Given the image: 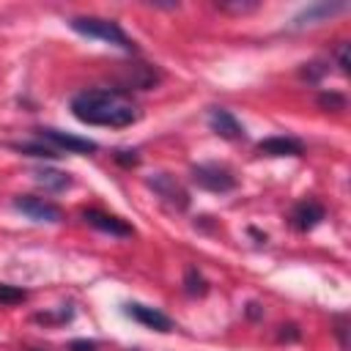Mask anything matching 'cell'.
Masks as SVG:
<instances>
[{
  "label": "cell",
  "mask_w": 351,
  "mask_h": 351,
  "mask_svg": "<svg viewBox=\"0 0 351 351\" xmlns=\"http://www.w3.org/2000/svg\"><path fill=\"white\" fill-rule=\"evenodd\" d=\"M71 115L88 126H132L140 118V107L115 88H90L71 96Z\"/></svg>",
  "instance_id": "1"
},
{
  "label": "cell",
  "mask_w": 351,
  "mask_h": 351,
  "mask_svg": "<svg viewBox=\"0 0 351 351\" xmlns=\"http://www.w3.org/2000/svg\"><path fill=\"white\" fill-rule=\"evenodd\" d=\"M69 27L85 38H96L104 44H112L123 52H137V44L126 36V30L115 22V19H104V16H71Z\"/></svg>",
  "instance_id": "2"
},
{
  "label": "cell",
  "mask_w": 351,
  "mask_h": 351,
  "mask_svg": "<svg viewBox=\"0 0 351 351\" xmlns=\"http://www.w3.org/2000/svg\"><path fill=\"white\" fill-rule=\"evenodd\" d=\"M115 82H118L115 90H121V93H126V90H151L162 82V71L154 63L129 60V63H118Z\"/></svg>",
  "instance_id": "3"
},
{
  "label": "cell",
  "mask_w": 351,
  "mask_h": 351,
  "mask_svg": "<svg viewBox=\"0 0 351 351\" xmlns=\"http://www.w3.org/2000/svg\"><path fill=\"white\" fill-rule=\"evenodd\" d=\"M189 176H192V181H195L200 189H206V192H217V195L230 192V189H236V184H239L236 176H233V170L225 167V165H219V162L192 165Z\"/></svg>",
  "instance_id": "4"
},
{
  "label": "cell",
  "mask_w": 351,
  "mask_h": 351,
  "mask_svg": "<svg viewBox=\"0 0 351 351\" xmlns=\"http://www.w3.org/2000/svg\"><path fill=\"white\" fill-rule=\"evenodd\" d=\"M14 208L22 211L27 219L33 222H47V225H58L63 222V208L47 197H36V195H19L14 197Z\"/></svg>",
  "instance_id": "5"
},
{
  "label": "cell",
  "mask_w": 351,
  "mask_h": 351,
  "mask_svg": "<svg viewBox=\"0 0 351 351\" xmlns=\"http://www.w3.org/2000/svg\"><path fill=\"white\" fill-rule=\"evenodd\" d=\"M351 5L348 3H335V0H318V3H310L304 5L293 19H291V27L293 30H304V27H315L321 22H329L332 16L337 14H346Z\"/></svg>",
  "instance_id": "6"
},
{
  "label": "cell",
  "mask_w": 351,
  "mask_h": 351,
  "mask_svg": "<svg viewBox=\"0 0 351 351\" xmlns=\"http://www.w3.org/2000/svg\"><path fill=\"white\" fill-rule=\"evenodd\" d=\"M145 184H148V186L154 189V195H156L162 203H167L170 208H176V211L189 208V192H186L170 173H154V176L145 178Z\"/></svg>",
  "instance_id": "7"
},
{
  "label": "cell",
  "mask_w": 351,
  "mask_h": 351,
  "mask_svg": "<svg viewBox=\"0 0 351 351\" xmlns=\"http://www.w3.org/2000/svg\"><path fill=\"white\" fill-rule=\"evenodd\" d=\"M36 132H38V140H47L55 151H66V154H96L99 151L96 140L77 137V134H69V132H60V129H52V126H41Z\"/></svg>",
  "instance_id": "8"
},
{
  "label": "cell",
  "mask_w": 351,
  "mask_h": 351,
  "mask_svg": "<svg viewBox=\"0 0 351 351\" xmlns=\"http://www.w3.org/2000/svg\"><path fill=\"white\" fill-rule=\"evenodd\" d=\"M126 315H132L137 324H143V326H148V329H154V332H162V335H167V332L176 329V324H173L170 315H165V313L156 310V307L140 304V302H129V304H126Z\"/></svg>",
  "instance_id": "9"
},
{
  "label": "cell",
  "mask_w": 351,
  "mask_h": 351,
  "mask_svg": "<svg viewBox=\"0 0 351 351\" xmlns=\"http://www.w3.org/2000/svg\"><path fill=\"white\" fill-rule=\"evenodd\" d=\"M82 219H85L90 228H96V230H101V233H110V236H118V239H126V236L134 233L126 219H121V217H115V214H107V211H99V208H85V211H82Z\"/></svg>",
  "instance_id": "10"
},
{
  "label": "cell",
  "mask_w": 351,
  "mask_h": 351,
  "mask_svg": "<svg viewBox=\"0 0 351 351\" xmlns=\"http://www.w3.org/2000/svg\"><path fill=\"white\" fill-rule=\"evenodd\" d=\"M208 126H211L214 134H219L225 140H244L241 121L230 110H225V107H211L208 110Z\"/></svg>",
  "instance_id": "11"
},
{
  "label": "cell",
  "mask_w": 351,
  "mask_h": 351,
  "mask_svg": "<svg viewBox=\"0 0 351 351\" xmlns=\"http://www.w3.org/2000/svg\"><path fill=\"white\" fill-rule=\"evenodd\" d=\"M326 217V208L318 203V200H302L291 208V225L302 233L313 230L315 225H321V219Z\"/></svg>",
  "instance_id": "12"
},
{
  "label": "cell",
  "mask_w": 351,
  "mask_h": 351,
  "mask_svg": "<svg viewBox=\"0 0 351 351\" xmlns=\"http://www.w3.org/2000/svg\"><path fill=\"white\" fill-rule=\"evenodd\" d=\"M261 156H302V143L296 137H266L255 145Z\"/></svg>",
  "instance_id": "13"
},
{
  "label": "cell",
  "mask_w": 351,
  "mask_h": 351,
  "mask_svg": "<svg viewBox=\"0 0 351 351\" xmlns=\"http://www.w3.org/2000/svg\"><path fill=\"white\" fill-rule=\"evenodd\" d=\"M33 181L38 186H44L47 192H63L71 186V176L63 173V170H52V167H41L33 173Z\"/></svg>",
  "instance_id": "14"
},
{
  "label": "cell",
  "mask_w": 351,
  "mask_h": 351,
  "mask_svg": "<svg viewBox=\"0 0 351 351\" xmlns=\"http://www.w3.org/2000/svg\"><path fill=\"white\" fill-rule=\"evenodd\" d=\"M11 148L25 154V156H33V159H58L60 156V151H55L52 145H44V140H38V143H14Z\"/></svg>",
  "instance_id": "15"
},
{
  "label": "cell",
  "mask_w": 351,
  "mask_h": 351,
  "mask_svg": "<svg viewBox=\"0 0 351 351\" xmlns=\"http://www.w3.org/2000/svg\"><path fill=\"white\" fill-rule=\"evenodd\" d=\"M184 291H186V296H206L208 280L197 271V266H186V271H184Z\"/></svg>",
  "instance_id": "16"
},
{
  "label": "cell",
  "mask_w": 351,
  "mask_h": 351,
  "mask_svg": "<svg viewBox=\"0 0 351 351\" xmlns=\"http://www.w3.org/2000/svg\"><path fill=\"white\" fill-rule=\"evenodd\" d=\"M217 8L225 14H250V11H258L261 3L258 0H217Z\"/></svg>",
  "instance_id": "17"
},
{
  "label": "cell",
  "mask_w": 351,
  "mask_h": 351,
  "mask_svg": "<svg viewBox=\"0 0 351 351\" xmlns=\"http://www.w3.org/2000/svg\"><path fill=\"white\" fill-rule=\"evenodd\" d=\"M318 107L332 110V112H343L346 110V96L335 93V90H324V93H318Z\"/></svg>",
  "instance_id": "18"
},
{
  "label": "cell",
  "mask_w": 351,
  "mask_h": 351,
  "mask_svg": "<svg viewBox=\"0 0 351 351\" xmlns=\"http://www.w3.org/2000/svg\"><path fill=\"white\" fill-rule=\"evenodd\" d=\"M25 299H27V293H25L22 288L0 282V304H19V302H25Z\"/></svg>",
  "instance_id": "19"
},
{
  "label": "cell",
  "mask_w": 351,
  "mask_h": 351,
  "mask_svg": "<svg viewBox=\"0 0 351 351\" xmlns=\"http://www.w3.org/2000/svg\"><path fill=\"white\" fill-rule=\"evenodd\" d=\"M326 71H329V66H326V63H321V60H315V63H304V66L299 69V77H304L307 82H318Z\"/></svg>",
  "instance_id": "20"
},
{
  "label": "cell",
  "mask_w": 351,
  "mask_h": 351,
  "mask_svg": "<svg viewBox=\"0 0 351 351\" xmlns=\"http://www.w3.org/2000/svg\"><path fill=\"white\" fill-rule=\"evenodd\" d=\"M112 156H115V162H118V165H123V167H134V165H140L137 151H123V148H121V151H115Z\"/></svg>",
  "instance_id": "21"
},
{
  "label": "cell",
  "mask_w": 351,
  "mask_h": 351,
  "mask_svg": "<svg viewBox=\"0 0 351 351\" xmlns=\"http://www.w3.org/2000/svg\"><path fill=\"white\" fill-rule=\"evenodd\" d=\"M335 58H337V66H340V71H343V74H348V66H351V60H348V44H346V41H340V44H337V49H335Z\"/></svg>",
  "instance_id": "22"
},
{
  "label": "cell",
  "mask_w": 351,
  "mask_h": 351,
  "mask_svg": "<svg viewBox=\"0 0 351 351\" xmlns=\"http://www.w3.org/2000/svg\"><path fill=\"white\" fill-rule=\"evenodd\" d=\"M277 340H299V326L296 324H282L277 332Z\"/></svg>",
  "instance_id": "23"
},
{
  "label": "cell",
  "mask_w": 351,
  "mask_h": 351,
  "mask_svg": "<svg viewBox=\"0 0 351 351\" xmlns=\"http://www.w3.org/2000/svg\"><path fill=\"white\" fill-rule=\"evenodd\" d=\"M69 351H99V346L93 340H71Z\"/></svg>",
  "instance_id": "24"
},
{
  "label": "cell",
  "mask_w": 351,
  "mask_h": 351,
  "mask_svg": "<svg viewBox=\"0 0 351 351\" xmlns=\"http://www.w3.org/2000/svg\"><path fill=\"white\" fill-rule=\"evenodd\" d=\"M27 351H38V348H27Z\"/></svg>",
  "instance_id": "25"
}]
</instances>
